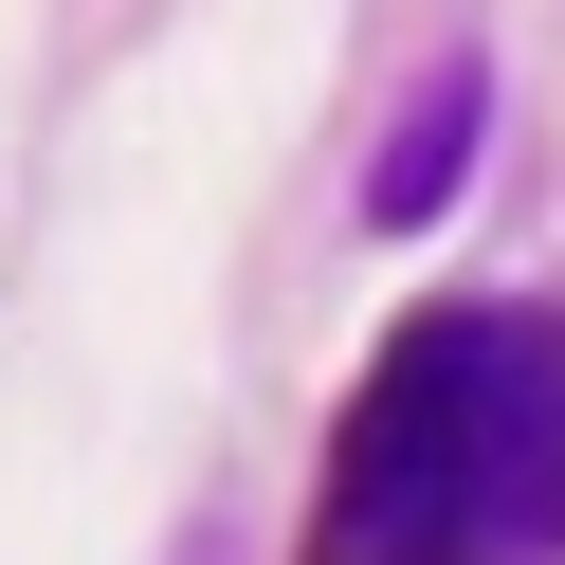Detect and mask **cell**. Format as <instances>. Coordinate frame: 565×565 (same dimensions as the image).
<instances>
[{
    "instance_id": "6da1fadb",
    "label": "cell",
    "mask_w": 565,
    "mask_h": 565,
    "mask_svg": "<svg viewBox=\"0 0 565 565\" xmlns=\"http://www.w3.org/2000/svg\"><path fill=\"white\" fill-rule=\"evenodd\" d=\"M310 565H565V292H438L383 329Z\"/></svg>"
},
{
    "instance_id": "7a4b0ae2",
    "label": "cell",
    "mask_w": 565,
    "mask_h": 565,
    "mask_svg": "<svg viewBox=\"0 0 565 565\" xmlns=\"http://www.w3.org/2000/svg\"><path fill=\"white\" fill-rule=\"evenodd\" d=\"M475 147H492V55H419L402 128L365 147V237H438L456 183H475Z\"/></svg>"
}]
</instances>
